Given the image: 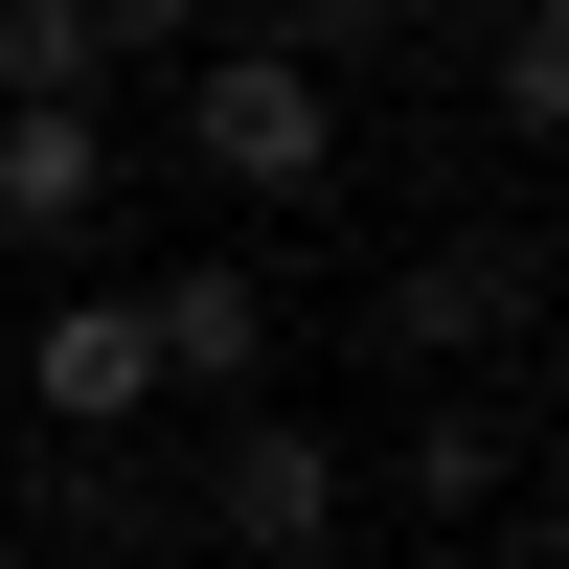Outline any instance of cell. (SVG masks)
Here are the masks:
<instances>
[{
  "instance_id": "obj_8",
  "label": "cell",
  "mask_w": 569,
  "mask_h": 569,
  "mask_svg": "<svg viewBox=\"0 0 569 569\" xmlns=\"http://www.w3.org/2000/svg\"><path fill=\"white\" fill-rule=\"evenodd\" d=\"M410 501H433V525H479L501 479H525V433H479V410H410V456H388Z\"/></svg>"
},
{
  "instance_id": "obj_1",
  "label": "cell",
  "mask_w": 569,
  "mask_h": 569,
  "mask_svg": "<svg viewBox=\"0 0 569 569\" xmlns=\"http://www.w3.org/2000/svg\"><path fill=\"white\" fill-rule=\"evenodd\" d=\"M160 114H182V160H206L228 206H319V182H342V69H297V46H251V23L182 46Z\"/></svg>"
},
{
  "instance_id": "obj_11",
  "label": "cell",
  "mask_w": 569,
  "mask_h": 569,
  "mask_svg": "<svg viewBox=\"0 0 569 569\" xmlns=\"http://www.w3.org/2000/svg\"><path fill=\"white\" fill-rule=\"evenodd\" d=\"M206 23H228V0H91V69H182Z\"/></svg>"
},
{
  "instance_id": "obj_2",
  "label": "cell",
  "mask_w": 569,
  "mask_h": 569,
  "mask_svg": "<svg viewBox=\"0 0 569 569\" xmlns=\"http://www.w3.org/2000/svg\"><path fill=\"white\" fill-rule=\"evenodd\" d=\"M365 525V456L319 433V410H228V456H206V547L228 569H319Z\"/></svg>"
},
{
  "instance_id": "obj_3",
  "label": "cell",
  "mask_w": 569,
  "mask_h": 569,
  "mask_svg": "<svg viewBox=\"0 0 569 569\" xmlns=\"http://www.w3.org/2000/svg\"><path fill=\"white\" fill-rule=\"evenodd\" d=\"M137 342H160V410H273V365H297V297L273 273H137Z\"/></svg>"
},
{
  "instance_id": "obj_4",
  "label": "cell",
  "mask_w": 569,
  "mask_h": 569,
  "mask_svg": "<svg viewBox=\"0 0 569 569\" xmlns=\"http://www.w3.org/2000/svg\"><path fill=\"white\" fill-rule=\"evenodd\" d=\"M23 410H46V456H114L137 410H160V342H137V297H46V319H23Z\"/></svg>"
},
{
  "instance_id": "obj_7",
  "label": "cell",
  "mask_w": 569,
  "mask_h": 569,
  "mask_svg": "<svg viewBox=\"0 0 569 569\" xmlns=\"http://www.w3.org/2000/svg\"><path fill=\"white\" fill-rule=\"evenodd\" d=\"M0 114H114V69H91V0H0Z\"/></svg>"
},
{
  "instance_id": "obj_6",
  "label": "cell",
  "mask_w": 569,
  "mask_h": 569,
  "mask_svg": "<svg viewBox=\"0 0 569 569\" xmlns=\"http://www.w3.org/2000/svg\"><path fill=\"white\" fill-rule=\"evenodd\" d=\"M501 319H525V251H410V273H388V365H410V388L479 365Z\"/></svg>"
},
{
  "instance_id": "obj_9",
  "label": "cell",
  "mask_w": 569,
  "mask_h": 569,
  "mask_svg": "<svg viewBox=\"0 0 569 569\" xmlns=\"http://www.w3.org/2000/svg\"><path fill=\"white\" fill-rule=\"evenodd\" d=\"M479 91H501V137H547V114H569V23H547V0H501V46H479Z\"/></svg>"
},
{
  "instance_id": "obj_5",
  "label": "cell",
  "mask_w": 569,
  "mask_h": 569,
  "mask_svg": "<svg viewBox=\"0 0 569 569\" xmlns=\"http://www.w3.org/2000/svg\"><path fill=\"white\" fill-rule=\"evenodd\" d=\"M114 228V114H0V251H91Z\"/></svg>"
},
{
  "instance_id": "obj_12",
  "label": "cell",
  "mask_w": 569,
  "mask_h": 569,
  "mask_svg": "<svg viewBox=\"0 0 569 569\" xmlns=\"http://www.w3.org/2000/svg\"><path fill=\"white\" fill-rule=\"evenodd\" d=\"M0 569H23V547H0Z\"/></svg>"
},
{
  "instance_id": "obj_10",
  "label": "cell",
  "mask_w": 569,
  "mask_h": 569,
  "mask_svg": "<svg viewBox=\"0 0 569 569\" xmlns=\"http://www.w3.org/2000/svg\"><path fill=\"white\" fill-rule=\"evenodd\" d=\"M251 46H297V69H365V46H410V0H251Z\"/></svg>"
}]
</instances>
